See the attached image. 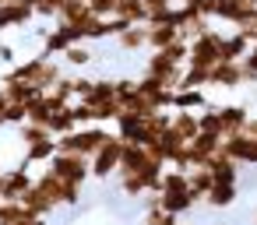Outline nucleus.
I'll list each match as a JSON object with an SVG mask.
<instances>
[{
  "instance_id": "f257e3e1",
  "label": "nucleus",
  "mask_w": 257,
  "mask_h": 225,
  "mask_svg": "<svg viewBox=\"0 0 257 225\" xmlns=\"http://www.w3.org/2000/svg\"><path fill=\"white\" fill-rule=\"evenodd\" d=\"M64 78V71L50 60V57H29L25 64H18V67H11L8 74H4V81H25V85H36L39 92H50L57 81Z\"/></svg>"
},
{
  "instance_id": "f03ea898",
  "label": "nucleus",
  "mask_w": 257,
  "mask_h": 225,
  "mask_svg": "<svg viewBox=\"0 0 257 225\" xmlns=\"http://www.w3.org/2000/svg\"><path fill=\"white\" fill-rule=\"evenodd\" d=\"M53 176H60V179H67V183H85L88 176H92V158H85V155H78V151H57V158L46 165Z\"/></svg>"
},
{
  "instance_id": "7ed1b4c3",
  "label": "nucleus",
  "mask_w": 257,
  "mask_h": 225,
  "mask_svg": "<svg viewBox=\"0 0 257 225\" xmlns=\"http://www.w3.org/2000/svg\"><path fill=\"white\" fill-rule=\"evenodd\" d=\"M123 148H127V141H123L120 134H113V137L106 141V148L92 155V176H95V179L116 176V172H120V162H123Z\"/></svg>"
},
{
  "instance_id": "20e7f679",
  "label": "nucleus",
  "mask_w": 257,
  "mask_h": 225,
  "mask_svg": "<svg viewBox=\"0 0 257 225\" xmlns=\"http://www.w3.org/2000/svg\"><path fill=\"white\" fill-rule=\"evenodd\" d=\"M222 43H225V36L215 32V29H208L201 39L190 43V64L194 67H215V64H222Z\"/></svg>"
},
{
  "instance_id": "39448f33",
  "label": "nucleus",
  "mask_w": 257,
  "mask_h": 225,
  "mask_svg": "<svg viewBox=\"0 0 257 225\" xmlns=\"http://www.w3.org/2000/svg\"><path fill=\"white\" fill-rule=\"evenodd\" d=\"M145 78H155L159 85H166V88H180V78H183V67L176 64V60H169L162 50L159 53H152L148 57V67H145Z\"/></svg>"
},
{
  "instance_id": "423d86ee",
  "label": "nucleus",
  "mask_w": 257,
  "mask_h": 225,
  "mask_svg": "<svg viewBox=\"0 0 257 225\" xmlns=\"http://www.w3.org/2000/svg\"><path fill=\"white\" fill-rule=\"evenodd\" d=\"M222 155H229V158L239 162V165H257V141H253L246 130L229 134V137H222Z\"/></svg>"
},
{
  "instance_id": "0eeeda50",
  "label": "nucleus",
  "mask_w": 257,
  "mask_h": 225,
  "mask_svg": "<svg viewBox=\"0 0 257 225\" xmlns=\"http://www.w3.org/2000/svg\"><path fill=\"white\" fill-rule=\"evenodd\" d=\"M159 162L148 155V148L145 144H131L127 141V148H123V162H120V172H116V179L120 176H138V172H148V169H155ZM166 169V165H162Z\"/></svg>"
},
{
  "instance_id": "6e6552de",
  "label": "nucleus",
  "mask_w": 257,
  "mask_h": 225,
  "mask_svg": "<svg viewBox=\"0 0 257 225\" xmlns=\"http://www.w3.org/2000/svg\"><path fill=\"white\" fill-rule=\"evenodd\" d=\"M243 85H246L243 60H222L211 67V88H243Z\"/></svg>"
},
{
  "instance_id": "1a4fd4ad",
  "label": "nucleus",
  "mask_w": 257,
  "mask_h": 225,
  "mask_svg": "<svg viewBox=\"0 0 257 225\" xmlns=\"http://www.w3.org/2000/svg\"><path fill=\"white\" fill-rule=\"evenodd\" d=\"M36 193H39L50 207H64V200H67V179H60V176H53V172L46 169L43 176H36Z\"/></svg>"
},
{
  "instance_id": "9d476101",
  "label": "nucleus",
  "mask_w": 257,
  "mask_h": 225,
  "mask_svg": "<svg viewBox=\"0 0 257 225\" xmlns=\"http://www.w3.org/2000/svg\"><path fill=\"white\" fill-rule=\"evenodd\" d=\"M36 186V179L29 176V165H15V169H8L4 172V200H22L29 190Z\"/></svg>"
},
{
  "instance_id": "9b49d317",
  "label": "nucleus",
  "mask_w": 257,
  "mask_h": 225,
  "mask_svg": "<svg viewBox=\"0 0 257 225\" xmlns=\"http://www.w3.org/2000/svg\"><path fill=\"white\" fill-rule=\"evenodd\" d=\"M60 109H67V102H60L53 92H43L32 106H29V123H39V127H50L53 123V116L60 113Z\"/></svg>"
},
{
  "instance_id": "f8f14e48",
  "label": "nucleus",
  "mask_w": 257,
  "mask_h": 225,
  "mask_svg": "<svg viewBox=\"0 0 257 225\" xmlns=\"http://www.w3.org/2000/svg\"><path fill=\"white\" fill-rule=\"evenodd\" d=\"M74 43H85L81 39V32L74 29V25H67V22H57V29L46 36V53L43 57H53V53H67Z\"/></svg>"
},
{
  "instance_id": "ddd939ff",
  "label": "nucleus",
  "mask_w": 257,
  "mask_h": 225,
  "mask_svg": "<svg viewBox=\"0 0 257 225\" xmlns=\"http://www.w3.org/2000/svg\"><path fill=\"white\" fill-rule=\"evenodd\" d=\"M36 18V8L29 0H15V4H0V32L15 29V25H29Z\"/></svg>"
},
{
  "instance_id": "4468645a",
  "label": "nucleus",
  "mask_w": 257,
  "mask_h": 225,
  "mask_svg": "<svg viewBox=\"0 0 257 225\" xmlns=\"http://www.w3.org/2000/svg\"><path fill=\"white\" fill-rule=\"evenodd\" d=\"M116 134H120L123 141H131V144H145V116L123 109V113L116 116Z\"/></svg>"
},
{
  "instance_id": "2eb2a0df",
  "label": "nucleus",
  "mask_w": 257,
  "mask_h": 225,
  "mask_svg": "<svg viewBox=\"0 0 257 225\" xmlns=\"http://www.w3.org/2000/svg\"><path fill=\"white\" fill-rule=\"evenodd\" d=\"M183 144H190L197 134H201V120H197V113H187V109H173V127H169Z\"/></svg>"
},
{
  "instance_id": "dca6fc26",
  "label": "nucleus",
  "mask_w": 257,
  "mask_h": 225,
  "mask_svg": "<svg viewBox=\"0 0 257 225\" xmlns=\"http://www.w3.org/2000/svg\"><path fill=\"white\" fill-rule=\"evenodd\" d=\"M57 151H60V144H57V137H46V141H36V144H25V158L18 162V165H39V162H53L57 158Z\"/></svg>"
},
{
  "instance_id": "f3484780",
  "label": "nucleus",
  "mask_w": 257,
  "mask_h": 225,
  "mask_svg": "<svg viewBox=\"0 0 257 225\" xmlns=\"http://www.w3.org/2000/svg\"><path fill=\"white\" fill-rule=\"evenodd\" d=\"M218 113H222V137L246 130V120H250L246 106H218Z\"/></svg>"
},
{
  "instance_id": "a211bd4d",
  "label": "nucleus",
  "mask_w": 257,
  "mask_h": 225,
  "mask_svg": "<svg viewBox=\"0 0 257 225\" xmlns=\"http://www.w3.org/2000/svg\"><path fill=\"white\" fill-rule=\"evenodd\" d=\"M208 169H211L215 183H239V162H232V158L222 155V151L208 162Z\"/></svg>"
},
{
  "instance_id": "6ab92c4d",
  "label": "nucleus",
  "mask_w": 257,
  "mask_h": 225,
  "mask_svg": "<svg viewBox=\"0 0 257 225\" xmlns=\"http://www.w3.org/2000/svg\"><path fill=\"white\" fill-rule=\"evenodd\" d=\"M236 197H239V183H215V186H211V193L204 197V204L218 211V207H232V204H236Z\"/></svg>"
},
{
  "instance_id": "aec40b11",
  "label": "nucleus",
  "mask_w": 257,
  "mask_h": 225,
  "mask_svg": "<svg viewBox=\"0 0 257 225\" xmlns=\"http://www.w3.org/2000/svg\"><path fill=\"white\" fill-rule=\"evenodd\" d=\"M113 18H123L131 25H148V8H145V0H116Z\"/></svg>"
},
{
  "instance_id": "412c9836",
  "label": "nucleus",
  "mask_w": 257,
  "mask_h": 225,
  "mask_svg": "<svg viewBox=\"0 0 257 225\" xmlns=\"http://www.w3.org/2000/svg\"><path fill=\"white\" fill-rule=\"evenodd\" d=\"M74 29L81 32V39H109V18H99V15H92V11H88Z\"/></svg>"
},
{
  "instance_id": "4be33fe9",
  "label": "nucleus",
  "mask_w": 257,
  "mask_h": 225,
  "mask_svg": "<svg viewBox=\"0 0 257 225\" xmlns=\"http://www.w3.org/2000/svg\"><path fill=\"white\" fill-rule=\"evenodd\" d=\"M183 36H180V29L176 25H148V46H152V53L155 50H166V46H173V43H180Z\"/></svg>"
},
{
  "instance_id": "5701e85b",
  "label": "nucleus",
  "mask_w": 257,
  "mask_h": 225,
  "mask_svg": "<svg viewBox=\"0 0 257 225\" xmlns=\"http://www.w3.org/2000/svg\"><path fill=\"white\" fill-rule=\"evenodd\" d=\"M204 106H208L204 88H176V95H173V109H187V113H194V109H204Z\"/></svg>"
},
{
  "instance_id": "b1692460",
  "label": "nucleus",
  "mask_w": 257,
  "mask_h": 225,
  "mask_svg": "<svg viewBox=\"0 0 257 225\" xmlns=\"http://www.w3.org/2000/svg\"><path fill=\"white\" fill-rule=\"evenodd\" d=\"M4 95H8L11 102H18V106H32L43 92H39L36 85H25V81H4Z\"/></svg>"
},
{
  "instance_id": "393cba45",
  "label": "nucleus",
  "mask_w": 257,
  "mask_h": 225,
  "mask_svg": "<svg viewBox=\"0 0 257 225\" xmlns=\"http://www.w3.org/2000/svg\"><path fill=\"white\" fill-rule=\"evenodd\" d=\"M116 43H120V50H127V53L148 46V25H131V29H123V32L116 36Z\"/></svg>"
},
{
  "instance_id": "a878e982",
  "label": "nucleus",
  "mask_w": 257,
  "mask_h": 225,
  "mask_svg": "<svg viewBox=\"0 0 257 225\" xmlns=\"http://www.w3.org/2000/svg\"><path fill=\"white\" fill-rule=\"evenodd\" d=\"M169 127H173V113H152V116H145V144L159 141Z\"/></svg>"
},
{
  "instance_id": "bb28decb",
  "label": "nucleus",
  "mask_w": 257,
  "mask_h": 225,
  "mask_svg": "<svg viewBox=\"0 0 257 225\" xmlns=\"http://www.w3.org/2000/svg\"><path fill=\"white\" fill-rule=\"evenodd\" d=\"M246 53H250V39H246L243 32L225 36V43H222V60H243Z\"/></svg>"
},
{
  "instance_id": "cd10ccee",
  "label": "nucleus",
  "mask_w": 257,
  "mask_h": 225,
  "mask_svg": "<svg viewBox=\"0 0 257 225\" xmlns=\"http://www.w3.org/2000/svg\"><path fill=\"white\" fill-rule=\"evenodd\" d=\"M29 218H36V214H29V207L22 200H4L0 204V225H22Z\"/></svg>"
},
{
  "instance_id": "c85d7f7f",
  "label": "nucleus",
  "mask_w": 257,
  "mask_h": 225,
  "mask_svg": "<svg viewBox=\"0 0 257 225\" xmlns=\"http://www.w3.org/2000/svg\"><path fill=\"white\" fill-rule=\"evenodd\" d=\"M204 85H211V67L187 64L183 67V78H180V88H204Z\"/></svg>"
},
{
  "instance_id": "c756f323",
  "label": "nucleus",
  "mask_w": 257,
  "mask_h": 225,
  "mask_svg": "<svg viewBox=\"0 0 257 225\" xmlns=\"http://www.w3.org/2000/svg\"><path fill=\"white\" fill-rule=\"evenodd\" d=\"M187 176H190V190H194V193H201V200H204V197L211 193V186H215L211 169H208V165H197V169H190Z\"/></svg>"
},
{
  "instance_id": "7c9ffc66",
  "label": "nucleus",
  "mask_w": 257,
  "mask_h": 225,
  "mask_svg": "<svg viewBox=\"0 0 257 225\" xmlns=\"http://www.w3.org/2000/svg\"><path fill=\"white\" fill-rule=\"evenodd\" d=\"M197 120H201V134L222 137V113H218V106H204V109L197 113Z\"/></svg>"
},
{
  "instance_id": "2f4dec72",
  "label": "nucleus",
  "mask_w": 257,
  "mask_h": 225,
  "mask_svg": "<svg viewBox=\"0 0 257 225\" xmlns=\"http://www.w3.org/2000/svg\"><path fill=\"white\" fill-rule=\"evenodd\" d=\"M183 190H190V176L180 169H166L162 172V193H183Z\"/></svg>"
},
{
  "instance_id": "473e14b6",
  "label": "nucleus",
  "mask_w": 257,
  "mask_h": 225,
  "mask_svg": "<svg viewBox=\"0 0 257 225\" xmlns=\"http://www.w3.org/2000/svg\"><path fill=\"white\" fill-rule=\"evenodd\" d=\"M50 130H53V137H64V134H74V130H78V120H74V113H71V106H67V109H60V113L53 116V123H50Z\"/></svg>"
},
{
  "instance_id": "72a5a7b5",
  "label": "nucleus",
  "mask_w": 257,
  "mask_h": 225,
  "mask_svg": "<svg viewBox=\"0 0 257 225\" xmlns=\"http://www.w3.org/2000/svg\"><path fill=\"white\" fill-rule=\"evenodd\" d=\"M18 137H22V144H36V141L53 137V130L50 127H39V123H22L18 127Z\"/></svg>"
},
{
  "instance_id": "f704fd0d",
  "label": "nucleus",
  "mask_w": 257,
  "mask_h": 225,
  "mask_svg": "<svg viewBox=\"0 0 257 225\" xmlns=\"http://www.w3.org/2000/svg\"><path fill=\"white\" fill-rule=\"evenodd\" d=\"M141 225H180V218L169 214V211H162V207H155V211H145Z\"/></svg>"
},
{
  "instance_id": "c9c22d12",
  "label": "nucleus",
  "mask_w": 257,
  "mask_h": 225,
  "mask_svg": "<svg viewBox=\"0 0 257 225\" xmlns=\"http://www.w3.org/2000/svg\"><path fill=\"white\" fill-rule=\"evenodd\" d=\"M64 60H67L71 67H85V64H92V53H88V50H85L81 43H74V46H71V50L64 53Z\"/></svg>"
},
{
  "instance_id": "e433bc0d",
  "label": "nucleus",
  "mask_w": 257,
  "mask_h": 225,
  "mask_svg": "<svg viewBox=\"0 0 257 225\" xmlns=\"http://www.w3.org/2000/svg\"><path fill=\"white\" fill-rule=\"evenodd\" d=\"M4 123H11V127H22V123H29V106H18V102H11V106H8V113H4Z\"/></svg>"
},
{
  "instance_id": "4c0bfd02",
  "label": "nucleus",
  "mask_w": 257,
  "mask_h": 225,
  "mask_svg": "<svg viewBox=\"0 0 257 225\" xmlns=\"http://www.w3.org/2000/svg\"><path fill=\"white\" fill-rule=\"evenodd\" d=\"M88 8H92V15H99V18H113V15H116V0H88Z\"/></svg>"
},
{
  "instance_id": "58836bf2",
  "label": "nucleus",
  "mask_w": 257,
  "mask_h": 225,
  "mask_svg": "<svg viewBox=\"0 0 257 225\" xmlns=\"http://www.w3.org/2000/svg\"><path fill=\"white\" fill-rule=\"evenodd\" d=\"M243 67H246V85H257V46H250V53L243 57Z\"/></svg>"
},
{
  "instance_id": "ea45409f",
  "label": "nucleus",
  "mask_w": 257,
  "mask_h": 225,
  "mask_svg": "<svg viewBox=\"0 0 257 225\" xmlns=\"http://www.w3.org/2000/svg\"><path fill=\"white\" fill-rule=\"evenodd\" d=\"M236 32H243V36L250 39V46H253V43H257V11H250V18H246Z\"/></svg>"
},
{
  "instance_id": "a19ab883",
  "label": "nucleus",
  "mask_w": 257,
  "mask_h": 225,
  "mask_svg": "<svg viewBox=\"0 0 257 225\" xmlns=\"http://www.w3.org/2000/svg\"><path fill=\"white\" fill-rule=\"evenodd\" d=\"M0 60H4V64H15V50H11V46H0Z\"/></svg>"
},
{
  "instance_id": "79ce46f5",
  "label": "nucleus",
  "mask_w": 257,
  "mask_h": 225,
  "mask_svg": "<svg viewBox=\"0 0 257 225\" xmlns=\"http://www.w3.org/2000/svg\"><path fill=\"white\" fill-rule=\"evenodd\" d=\"M8 106H11V99L4 95V88H0V123H4V113H8Z\"/></svg>"
},
{
  "instance_id": "37998d69",
  "label": "nucleus",
  "mask_w": 257,
  "mask_h": 225,
  "mask_svg": "<svg viewBox=\"0 0 257 225\" xmlns=\"http://www.w3.org/2000/svg\"><path fill=\"white\" fill-rule=\"evenodd\" d=\"M22 225H50L46 218H29V221H22Z\"/></svg>"
},
{
  "instance_id": "c03bdc74",
  "label": "nucleus",
  "mask_w": 257,
  "mask_h": 225,
  "mask_svg": "<svg viewBox=\"0 0 257 225\" xmlns=\"http://www.w3.org/2000/svg\"><path fill=\"white\" fill-rule=\"evenodd\" d=\"M4 172H8V169H0V193H4Z\"/></svg>"
},
{
  "instance_id": "a18cd8bd",
  "label": "nucleus",
  "mask_w": 257,
  "mask_h": 225,
  "mask_svg": "<svg viewBox=\"0 0 257 225\" xmlns=\"http://www.w3.org/2000/svg\"><path fill=\"white\" fill-rule=\"evenodd\" d=\"M29 4H32V8H39V0H29Z\"/></svg>"
},
{
  "instance_id": "49530a36",
  "label": "nucleus",
  "mask_w": 257,
  "mask_h": 225,
  "mask_svg": "<svg viewBox=\"0 0 257 225\" xmlns=\"http://www.w3.org/2000/svg\"><path fill=\"white\" fill-rule=\"evenodd\" d=\"M253 225H257V207H253Z\"/></svg>"
},
{
  "instance_id": "de8ad7c7",
  "label": "nucleus",
  "mask_w": 257,
  "mask_h": 225,
  "mask_svg": "<svg viewBox=\"0 0 257 225\" xmlns=\"http://www.w3.org/2000/svg\"><path fill=\"white\" fill-rule=\"evenodd\" d=\"M0 169H4V165H0Z\"/></svg>"
},
{
  "instance_id": "09e8293b",
  "label": "nucleus",
  "mask_w": 257,
  "mask_h": 225,
  "mask_svg": "<svg viewBox=\"0 0 257 225\" xmlns=\"http://www.w3.org/2000/svg\"><path fill=\"white\" fill-rule=\"evenodd\" d=\"M0 127H4V123H0Z\"/></svg>"
},
{
  "instance_id": "8fccbe9b",
  "label": "nucleus",
  "mask_w": 257,
  "mask_h": 225,
  "mask_svg": "<svg viewBox=\"0 0 257 225\" xmlns=\"http://www.w3.org/2000/svg\"><path fill=\"white\" fill-rule=\"evenodd\" d=\"M253 46H257V43H253Z\"/></svg>"
}]
</instances>
